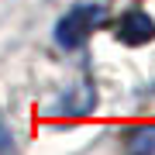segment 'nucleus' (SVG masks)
Instances as JSON below:
<instances>
[{
    "label": "nucleus",
    "instance_id": "3",
    "mask_svg": "<svg viewBox=\"0 0 155 155\" xmlns=\"http://www.w3.org/2000/svg\"><path fill=\"white\" fill-rule=\"evenodd\" d=\"M117 38L127 41V45H145L155 38V21L145 11H127L117 24Z\"/></svg>",
    "mask_w": 155,
    "mask_h": 155
},
{
    "label": "nucleus",
    "instance_id": "1",
    "mask_svg": "<svg viewBox=\"0 0 155 155\" xmlns=\"http://www.w3.org/2000/svg\"><path fill=\"white\" fill-rule=\"evenodd\" d=\"M100 21H104V7L100 4H76V7H69V11L55 21V31H52L55 35V45L66 48V52L79 48Z\"/></svg>",
    "mask_w": 155,
    "mask_h": 155
},
{
    "label": "nucleus",
    "instance_id": "4",
    "mask_svg": "<svg viewBox=\"0 0 155 155\" xmlns=\"http://www.w3.org/2000/svg\"><path fill=\"white\" fill-rule=\"evenodd\" d=\"M127 155H155V124H134L124 134Z\"/></svg>",
    "mask_w": 155,
    "mask_h": 155
},
{
    "label": "nucleus",
    "instance_id": "2",
    "mask_svg": "<svg viewBox=\"0 0 155 155\" xmlns=\"http://www.w3.org/2000/svg\"><path fill=\"white\" fill-rule=\"evenodd\" d=\"M93 107H97L93 83H90V79H79V83H72L66 93L52 104V114H59V117H86Z\"/></svg>",
    "mask_w": 155,
    "mask_h": 155
},
{
    "label": "nucleus",
    "instance_id": "5",
    "mask_svg": "<svg viewBox=\"0 0 155 155\" xmlns=\"http://www.w3.org/2000/svg\"><path fill=\"white\" fill-rule=\"evenodd\" d=\"M14 131L7 127V121H0V155H14Z\"/></svg>",
    "mask_w": 155,
    "mask_h": 155
}]
</instances>
